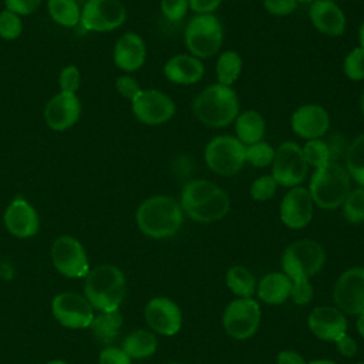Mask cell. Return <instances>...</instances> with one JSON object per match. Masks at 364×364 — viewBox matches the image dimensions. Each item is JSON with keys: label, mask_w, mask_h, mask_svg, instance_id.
Listing matches in <instances>:
<instances>
[{"label": "cell", "mask_w": 364, "mask_h": 364, "mask_svg": "<svg viewBox=\"0 0 364 364\" xmlns=\"http://www.w3.org/2000/svg\"><path fill=\"white\" fill-rule=\"evenodd\" d=\"M326 263V252L320 243L311 239H300L291 243L282 256V267L290 280L310 279Z\"/></svg>", "instance_id": "52a82bcc"}, {"label": "cell", "mask_w": 364, "mask_h": 364, "mask_svg": "<svg viewBox=\"0 0 364 364\" xmlns=\"http://www.w3.org/2000/svg\"><path fill=\"white\" fill-rule=\"evenodd\" d=\"M169 364H183V363H169Z\"/></svg>", "instance_id": "6f0895ef"}, {"label": "cell", "mask_w": 364, "mask_h": 364, "mask_svg": "<svg viewBox=\"0 0 364 364\" xmlns=\"http://www.w3.org/2000/svg\"><path fill=\"white\" fill-rule=\"evenodd\" d=\"M360 108H361V112H363V115H364V91H363L361 98H360Z\"/></svg>", "instance_id": "db71d44e"}, {"label": "cell", "mask_w": 364, "mask_h": 364, "mask_svg": "<svg viewBox=\"0 0 364 364\" xmlns=\"http://www.w3.org/2000/svg\"><path fill=\"white\" fill-rule=\"evenodd\" d=\"M81 82V74L80 70L75 65H65L58 77V84L61 88V92H70L75 94L80 88Z\"/></svg>", "instance_id": "f35d334b"}, {"label": "cell", "mask_w": 364, "mask_h": 364, "mask_svg": "<svg viewBox=\"0 0 364 364\" xmlns=\"http://www.w3.org/2000/svg\"><path fill=\"white\" fill-rule=\"evenodd\" d=\"M195 117L212 128L228 127L239 112V98L230 85L212 84L202 90L192 101Z\"/></svg>", "instance_id": "3957f363"}, {"label": "cell", "mask_w": 364, "mask_h": 364, "mask_svg": "<svg viewBox=\"0 0 364 364\" xmlns=\"http://www.w3.org/2000/svg\"><path fill=\"white\" fill-rule=\"evenodd\" d=\"M309 16L317 31L337 37L346 30V16L343 10L330 0H316L309 9Z\"/></svg>", "instance_id": "603a6c76"}, {"label": "cell", "mask_w": 364, "mask_h": 364, "mask_svg": "<svg viewBox=\"0 0 364 364\" xmlns=\"http://www.w3.org/2000/svg\"><path fill=\"white\" fill-rule=\"evenodd\" d=\"M51 310L54 318L68 328L90 327L94 320V311L87 297L65 291L53 299Z\"/></svg>", "instance_id": "9a60e30c"}, {"label": "cell", "mask_w": 364, "mask_h": 364, "mask_svg": "<svg viewBox=\"0 0 364 364\" xmlns=\"http://www.w3.org/2000/svg\"><path fill=\"white\" fill-rule=\"evenodd\" d=\"M47 364H67L64 360H51Z\"/></svg>", "instance_id": "11a10c76"}, {"label": "cell", "mask_w": 364, "mask_h": 364, "mask_svg": "<svg viewBox=\"0 0 364 364\" xmlns=\"http://www.w3.org/2000/svg\"><path fill=\"white\" fill-rule=\"evenodd\" d=\"M127 9L119 0H88L81 9L80 24L87 31L105 33L121 27Z\"/></svg>", "instance_id": "8fae6325"}, {"label": "cell", "mask_w": 364, "mask_h": 364, "mask_svg": "<svg viewBox=\"0 0 364 364\" xmlns=\"http://www.w3.org/2000/svg\"><path fill=\"white\" fill-rule=\"evenodd\" d=\"M125 276L114 264L98 266L85 276V297L100 311L118 310L125 297Z\"/></svg>", "instance_id": "277c9868"}, {"label": "cell", "mask_w": 364, "mask_h": 364, "mask_svg": "<svg viewBox=\"0 0 364 364\" xmlns=\"http://www.w3.org/2000/svg\"><path fill=\"white\" fill-rule=\"evenodd\" d=\"M41 0H4L6 10L13 11L20 17L34 13L38 9Z\"/></svg>", "instance_id": "f6af8a7d"}, {"label": "cell", "mask_w": 364, "mask_h": 364, "mask_svg": "<svg viewBox=\"0 0 364 364\" xmlns=\"http://www.w3.org/2000/svg\"><path fill=\"white\" fill-rule=\"evenodd\" d=\"M297 0H263V7L273 16H287L297 9Z\"/></svg>", "instance_id": "7bdbcfd3"}, {"label": "cell", "mask_w": 364, "mask_h": 364, "mask_svg": "<svg viewBox=\"0 0 364 364\" xmlns=\"http://www.w3.org/2000/svg\"><path fill=\"white\" fill-rule=\"evenodd\" d=\"M139 230L152 239L173 236L182 226L183 210L175 198L156 195L145 199L136 209Z\"/></svg>", "instance_id": "7a4b0ae2"}, {"label": "cell", "mask_w": 364, "mask_h": 364, "mask_svg": "<svg viewBox=\"0 0 364 364\" xmlns=\"http://www.w3.org/2000/svg\"><path fill=\"white\" fill-rule=\"evenodd\" d=\"M182 210L193 220L210 223L226 216L230 208L228 193L216 183L196 179L185 185L181 195Z\"/></svg>", "instance_id": "6da1fadb"}, {"label": "cell", "mask_w": 364, "mask_h": 364, "mask_svg": "<svg viewBox=\"0 0 364 364\" xmlns=\"http://www.w3.org/2000/svg\"><path fill=\"white\" fill-rule=\"evenodd\" d=\"M23 31L21 17L13 11H0V37L4 40H16Z\"/></svg>", "instance_id": "8d00e7d4"}, {"label": "cell", "mask_w": 364, "mask_h": 364, "mask_svg": "<svg viewBox=\"0 0 364 364\" xmlns=\"http://www.w3.org/2000/svg\"><path fill=\"white\" fill-rule=\"evenodd\" d=\"M291 280L284 273H269L257 284V296L267 304H280L290 297Z\"/></svg>", "instance_id": "d4e9b609"}, {"label": "cell", "mask_w": 364, "mask_h": 364, "mask_svg": "<svg viewBox=\"0 0 364 364\" xmlns=\"http://www.w3.org/2000/svg\"><path fill=\"white\" fill-rule=\"evenodd\" d=\"M235 131H236V138L245 146H247L263 139L264 131H266V122L257 111L247 109L236 117Z\"/></svg>", "instance_id": "484cf974"}, {"label": "cell", "mask_w": 364, "mask_h": 364, "mask_svg": "<svg viewBox=\"0 0 364 364\" xmlns=\"http://www.w3.org/2000/svg\"><path fill=\"white\" fill-rule=\"evenodd\" d=\"M242 57L233 51H223L216 61V77L218 82L223 85H232L240 75Z\"/></svg>", "instance_id": "1f68e13d"}, {"label": "cell", "mask_w": 364, "mask_h": 364, "mask_svg": "<svg viewBox=\"0 0 364 364\" xmlns=\"http://www.w3.org/2000/svg\"><path fill=\"white\" fill-rule=\"evenodd\" d=\"M330 1H334V0H330Z\"/></svg>", "instance_id": "91938a15"}, {"label": "cell", "mask_w": 364, "mask_h": 364, "mask_svg": "<svg viewBox=\"0 0 364 364\" xmlns=\"http://www.w3.org/2000/svg\"><path fill=\"white\" fill-rule=\"evenodd\" d=\"M277 364H306V361L299 353L293 350H283L277 354Z\"/></svg>", "instance_id": "c3c4849f"}, {"label": "cell", "mask_w": 364, "mask_h": 364, "mask_svg": "<svg viewBox=\"0 0 364 364\" xmlns=\"http://www.w3.org/2000/svg\"><path fill=\"white\" fill-rule=\"evenodd\" d=\"M276 149L264 141H259L256 144L247 145L245 149V159L256 168H264L272 165Z\"/></svg>", "instance_id": "e575fe53"}, {"label": "cell", "mask_w": 364, "mask_h": 364, "mask_svg": "<svg viewBox=\"0 0 364 364\" xmlns=\"http://www.w3.org/2000/svg\"><path fill=\"white\" fill-rule=\"evenodd\" d=\"M260 318L262 311L256 300L252 297H237L226 306L222 316V324L230 337L236 340H246L257 331Z\"/></svg>", "instance_id": "30bf717a"}, {"label": "cell", "mask_w": 364, "mask_h": 364, "mask_svg": "<svg viewBox=\"0 0 364 364\" xmlns=\"http://www.w3.org/2000/svg\"><path fill=\"white\" fill-rule=\"evenodd\" d=\"M223 0H188L189 7L198 14H212Z\"/></svg>", "instance_id": "7dc6e473"}, {"label": "cell", "mask_w": 364, "mask_h": 364, "mask_svg": "<svg viewBox=\"0 0 364 364\" xmlns=\"http://www.w3.org/2000/svg\"><path fill=\"white\" fill-rule=\"evenodd\" d=\"M333 297L343 313L358 316L364 311V267H350L334 284Z\"/></svg>", "instance_id": "4fadbf2b"}, {"label": "cell", "mask_w": 364, "mask_h": 364, "mask_svg": "<svg viewBox=\"0 0 364 364\" xmlns=\"http://www.w3.org/2000/svg\"><path fill=\"white\" fill-rule=\"evenodd\" d=\"M81 114L77 94L58 92L48 100L44 108L46 124L54 131H65L73 127Z\"/></svg>", "instance_id": "ac0fdd59"}, {"label": "cell", "mask_w": 364, "mask_h": 364, "mask_svg": "<svg viewBox=\"0 0 364 364\" xmlns=\"http://www.w3.org/2000/svg\"><path fill=\"white\" fill-rule=\"evenodd\" d=\"M183 40L193 57L199 60L212 57L223 43L222 23L215 14H196L188 21Z\"/></svg>", "instance_id": "8992f818"}, {"label": "cell", "mask_w": 364, "mask_h": 364, "mask_svg": "<svg viewBox=\"0 0 364 364\" xmlns=\"http://www.w3.org/2000/svg\"><path fill=\"white\" fill-rule=\"evenodd\" d=\"M188 7V0H161V11L169 21L182 20Z\"/></svg>", "instance_id": "60d3db41"}, {"label": "cell", "mask_w": 364, "mask_h": 364, "mask_svg": "<svg viewBox=\"0 0 364 364\" xmlns=\"http://www.w3.org/2000/svg\"><path fill=\"white\" fill-rule=\"evenodd\" d=\"M301 149H303V155L306 158V162L309 165L314 166L316 169L331 161L328 145H327V142H324L320 138L309 139Z\"/></svg>", "instance_id": "836d02e7"}, {"label": "cell", "mask_w": 364, "mask_h": 364, "mask_svg": "<svg viewBox=\"0 0 364 364\" xmlns=\"http://www.w3.org/2000/svg\"><path fill=\"white\" fill-rule=\"evenodd\" d=\"M309 172V164L303 155V149L297 142L284 141L274 152L272 162V176L277 185L293 188L299 186Z\"/></svg>", "instance_id": "9c48e42d"}, {"label": "cell", "mask_w": 364, "mask_h": 364, "mask_svg": "<svg viewBox=\"0 0 364 364\" xmlns=\"http://www.w3.org/2000/svg\"><path fill=\"white\" fill-rule=\"evenodd\" d=\"M131 105L135 118L146 125L168 122L176 112L173 100L158 90H141Z\"/></svg>", "instance_id": "7c38bea8"}, {"label": "cell", "mask_w": 364, "mask_h": 364, "mask_svg": "<svg viewBox=\"0 0 364 364\" xmlns=\"http://www.w3.org/2000/svg\"><path fill=\"white\" fill-rule=\"evenodd\" d=\"M226 284L235 296L242 299H250L256 291L255 276L243 266H233L226 272Z\"/></svg>", "instance_id": "f1b7e54d"}, {"label": "cell", "mask_w": 364, "mask_h": 364, "mask_svg": "<svg viewBox=\"0 0 364 364\" xmlns=\"http://www.w3.org/2000/svg\"><path fill=\"white\" fill-rule=\"evenodd\" d=\"M355 326H357V330H358L360 336L364 338V311L358 314V318H357Z\"/></svg>", "instance_id": "f907efd6"}, {"label": "cell", "mask_w": 364, "mask_h": 364, "mask_svg": "<svg viewBox=\"0 0 364 364\" xmlns=\"http://www.w3.org/2000/svg\"><path fill=\"white\" fill-rule=\"evenodd\" d=\"M313 286L310 284L309 279H297L291 282L290 297L296 304L304 306L310 303V300L313 299Z\"/></svg>", "instance_id": "ab89813d"}, {"label": "cell", "mask_w": 364, "mask_h": 364, "mask_svg": "<svg viewBox=\"0 0 364 364\" xmlns=\"http://www.w3.org/2000/svg\"><path fill=\"white\" fill-rule=\"evenodd\" d=\"M313 199L303 186L290 188L280 203V219L290 229H301L313 219Z\"/></svg>", "instance_id": "2e32d148"}, {"label": "cell", "mask_w": 364, "mask_h": 364, "mask_svg": "<svg viewBox=\"0 0 364 364\" xmlns=\"http://www.w3.org/2000/svg\"><path fill=\"white\" fill-rule=\"evenodd\" d=\"M277 188V182L272 175H262L255 179L250 185V196L255 200L264 202L274 196Z\"/></svg>", "instance_id": "74e56055"}, {"label": "cell", "mask_w": 364, "mask_h": 364, "mask_svg": "<svg viewBox=\"0 0 364 364\" xmlns=\"http://www.w3.org/2000/svg\"><path fill=\"white\" fill-rule=\"evenodd\" d=\"M297 1H301V3H313L316 0H297Z\"/></svg>", "instance_id": "9f6ffc18"}, {"label": "cell", "mask_w": 364, "mask_h": 364, "mask_svg": "<svg viewBox=\"0 0 364 364\" xmlns=\"http://www.w3.org/2000/svg\"><path fill=\"white\" fill-rule=\"evenodd\" d=\"M307 326L316 337L324 341H336L340 336L347 333V318L344 313L331 306L313 309L307 317Z\"/></svg>", "instance_id": "ffe728a7"}, {"label": "cell", "mask_w": 364, "mask_h": 364, "mask_svg": "<svg viewBox=\"0 0 364 364\" xmlns=\"http://www.w3.org/2000/svg\"><path fill=\"white\" fill-rule=\"evenodd\" d=\"M246 146L232 135H219L205 146V162L208 168L223 176L237 173L245 165Z\"/></svg>", "instance_id": "ba28073f"}, {"label": "cell", "mask_w": 364, "mask_h": 364, "mask_svg": "<svg viewBox=\"0 0 364 364\" xmlns=\"http://www.w3.org/2000/svg\"><path fill=\"white\" fill-rule=\"evenodd\" d=\"M290 124L296 135L309 141L320 138L327 132L330 127V118L321 105L304 104L293 112Z\"/></svg>", "instance_id": "d6986e66"}, {"label": "cell", "mask_w": 364, "mask_h": 364, "mask_svg": "<svg viewBox=\"0 0 364 364\" xmlns=\"http://www.w3.org/2000/svg\"><path fill=\"white\" fill-rule=\"evenodd\" d=\"M309 192L318 208L336 209L343 205L350 192V175L344 166L330 161L314 171L310 178Z\"/></svg>", "instance_id": "5b68a950"}, {"label": "cell", "mask_w": 364, "mask_h": 364, "mask_svg": "<svg viewBox=\"0 0 364 364\" xmlns=\"http://www.w3.org/2000/svg\"><path fill=\"white\" fill-rule=\"evenodd\" d=\"M343 216L350 223L364 222V188L350 191L343 202Z\"/></svg>", "instance_id": "d6a6232c"}, {"label": "cell", "mask_w": 364, "mask_h": 364, "mask_svg": "<svg viewBox=\"0 0 364 364\" xmlns=\"http://www.w3.org/2000/svg\"><path fill=\"white\" fill-rule=\"evenodd\" d=\"M358 40H360V47L364 48V21L361 23V26L358 28Z\"/></svg>", "instance_id": "816d5d0a"}, {"label": "cell", "mask_w": 364, "mask_h": 364, "mask_svg": "<svg viewBox=\"0 0 364 364\" xmlns=\"http://www.w3.org/2000/svg\"><path fill=\"white\" fill-rule=\"evenodd\" d=\"M158 340L154 333L146 330H135L122 341V350L131 358H146L156 351Z\"/></svg>", "instance_id": "83f0119b"}, {"label": "cell", "mask_w": 364, "mask_h": 364, "mask_svg": "<svg viewBox=\"0 0 364 364\" xmlns=\"http://www.w3.org/2000/svg\"><path fill=\"white\" fill-rule=\"evenodd\" d=\"M328 151H330V159H334L336 156H340L341 154H346L344 149V139L340 135L331 136V139L327 142Z\"/></svg>", "instance_id": "681fc988"}, {"label": "cell", "mask_w": 364, "mask_h": 364, "mask_svg": "<svg viewBox=\"0 0 364 364\" xmlns=\"http://www.w3.org/2000/svg\"><path fill=\"white\" fill-rule=\"evenodd\" d=\"M100 364H131V357L118 347H105L100 353Z\"/></svg>", "instance_id": "ee69618b"}, {"label": "cell", "mask_w": 364, "mask_h": 364, "mask_svg": "<svg viewBox=\"0 0 364 364\" xmlns=\"http://www.w3.org/2000/svg\"><path fill=\"white\" fill-rule=\"evenodd\" d=\"M343 70L347 78L353 81L364 80V48L355 47L353 48L344 58Z\"/></svg>", "instance_id": "d590c367"}, {"label": "cell", "mask_w": 364, "mask_h": 364, "mask_svg": "<svg viewBox=\"0 0 364 364\" xmlns=\"http://www.w3.org/2000/svg\"><path fill=\"white\" fill-rule=\"evenodd\" d=\"M145 320L148 326L162 334L173 336L181 330L182 313L179 306L168 297H154L145 306Z\"/></svg>", "instance_id": "e0dca14e"}, {"label": "cell", "mask_w": 364, "mask_h": 364, "mask_svg": "<svg viewBox=\"0 0 364 364\" xmlns=\"http://www.w3.org/2000/svg\"><path fill=\"white\" fill-rule=\"evenodd\" d=\"M48 14L60 26L74 27L80 23L81 10L75 0H48Z\"/></svg>", "instance_id": "f546056e"}, {"label": "cell", "mask_w": 364, "mask_h": 364, "mask_svg": "<svg viewBox=\"0 0 364 364\" xmlns=\"http://www.w3.org/2000/svg\"><path fill=\"white\" fill-rule=\"evenodd\" d=\"M122 326V314L119 310L112 311H101L97 317H94L91 323V330L94 337L104 346L109 347L119 334V328Z\"/></svg>", "instance_id": "4316f807"}, {"label": "cell", "mask_w": 364, "mask_h": 364, "mask_svg": "<svg viewBox=\"0 0 364 364\" xmlns=\"http://www.w3.org/2000/svg\"><path fill=\"white\" fill-rule=\"evenodd\" d=\"M3 219L7 230L21 239L34 236L40 226L37 210L24 198L13 199L6 208Z\"/></svg>", "instance_id": "44dd1931"}, {"label": "cell", "mask_w": 364, "mask_h": 364, "mask_svg": "<svg viewBox=\"0 0 364 364\" xmlns=\"http://www.w3.org/2000/svg\"><path fill=\"white\" fill-rule=\"evenodd\" d=\"M164 74L171 82L191 85L203 77L205 67L202 61L193 55L178 54L165 63Z\"/></svg>", "instance_id": "cb8c5ba5"}, {"label": "cell", "mask_w": 364, "mask_h": 364, "mask_svg": "<svg viewBox=\"0 0 364 364\" xmlns=\"http://www.w3.org/2000/svg\"><path fill=\"white\" fill-rule=\"evenodd\" d=\"M355 364H364V363H355Z\"/></svg>", "instance_id": "680465c9"}, {"label": "cell", "mask_w": 364, "mask_h": 364, "mask_svg": "<svg viewBox=\"0 0 364 364\" xmlns=\"http://www.w3.org/2000/svg\"><path fill=\"white\" fill-rule=\"evenodd\" d=\"M145 43L136 33L128 31L122 34L114 46V63L125 73H132L141 68L145 63Z\"/></svg>", "instance_id": "7402d4cb"}, {"label": "cell", "mask_w": 364, "mask_h": 364, "mask_svg": "<svg viewBox=\"0 0 364 364\" xmlns=\"http://www.w3.org/2000/svg\"><path fill=\"white\" fill-rule=\"evenodd\" d=\"M115 88L124 98H127L129 101H132L141 92V87H139L138 81L135 78H132L131 75L118 77L115 81Z\"/></svg>", "instance_id": "b9f144b4"}, {"label": "cell", "mask_w": 364, "mask_h": 364, "mask_svg": "<svg viewBox=\"0 0 364 364\" xmlns=\"http://www.w3.org/2000/svg\"><path fill=\"white\" fill-rule=\"evenodd\" d=\"M306 364H337V363L333 361V360H313V361L306 363Z\"/></svg>", "instance_id": "f5cc1de1"}, {"label": "cell", "mask_w": 364, "mask_h": 364, "mask_svg": "<svg viewBox=\"0 0 364 364\" xmlns=\"http://www.w3.org/2000/svg\"><path fill=\"white\" fill-rule=\"evenodd\" d=\"M346 165L350 178L364 188V134L358 135L346 149Z\"/></svg>", "instance_id": "4dcf8cb0"}, {"label": "cell", "mask_w": 364, "mask_h": 364, "mask_svg": "<svg viewBox=\"0 0 364 364\" xmlns=\"http://www.w3.org/2000/svg\"><path fill=\"white\" fill-rule=\"evenodd\" d=\"M336 347H337L338 353L344 357H354L358 351V346H357L355 340L351 336H348L347 333H344L343 336H340L336 340Z\"/></svg>", "instance_id": "bcb514c9"}, {"label": "cell", "mask_w": 364, "mask_h": 364, "mask_svg": "<svg viewBox=\"0 0 364 364\" xmlns=\"http://www.w3.org/2000/svg\"><path fill=\"white\" fill-rule=\"evenodd\" d=\"M54 267L67 277H84L90 272L87 253L73 236H60L51 247Z\"/></svg>", "instance_id": "5bb4252c"}]
</instances>
